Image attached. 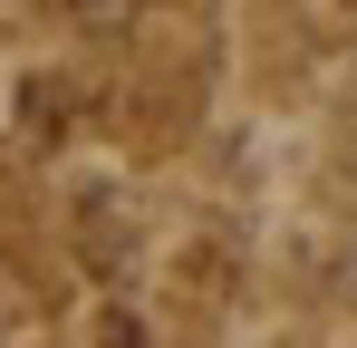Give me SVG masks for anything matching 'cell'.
Masks as SVG:
<instances>
[{
    "label": "cell",
    "mask_w": 357,
    "mask_h": 348,
    "mask_svg": "<svg viewBox=\"0 0 357 348\" xmlns=\"http://www.w3.org/2000/svg\"><path fill=\"white\" fill-rule=\"evenodd\" d=\"M348 39H357V20H348Z\"/></svg>",
    "instance_id": "1"
}]
</instances>
